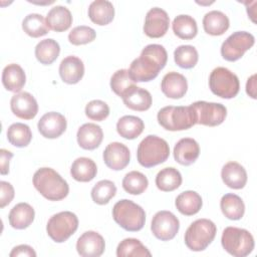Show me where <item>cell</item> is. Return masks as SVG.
Wrapping results in <instances>:
<instances>
[{
    "label": "cell",
    "instance_id": "1",
    "mask_svg": "<svg viewBox=\"0 0 257 257\" xmlns=\"http://www.w3.org/2000/svg\"><path fill=\"white\" fill-rule=\"evenodd\" d=\"M168 54L161 44H149L141 55L131 63L128 73L135 82H147L155 79L165 67Z\"/></svg>",
    "mask_w": 257,
    "mask_h": 257
},
{
    "label": "cell",
    "instance_id": "2",
    "mask_svg": "<svg viewBox=\"0 0 257 257\" xmlns=\"http://www.w3.org/2000/svg\"><path fill=\"white\" fill-rule=\"evenodd\" d=\"M35 189L49 201H60L69 192L67 182L53 169L40 168L33 175Z\"/></svg>",
    "mask_w": 257,
    "mask_h": 257
},
{
    "label": "cell",
    "instance_id": "3",
    "mask_svg": "<svg viewBox=\"0 0 257 257\" xmlns=\"http://www.w3.org/2000/svg\"><path fill=\"white\" fill-rule=\"evenodd\" d=\"M170 156L168 143L155 135L147 136L139 145L137 158L140 165L152 168L167 161Z\"/></svg>",
    "mask_w": 257,
    "mask_h": 257
},
{
    "label": "cell",
    "instance_id": "4",
    "mask_svg": "<svg viewBox=\"0 0 257 257\" xmlns=\"http://www.w3.org/2000/svg\"><path fill=\"white\" fill-rule=\"evenodd\" d=\"M112 217L115 223L130 232L140 231L146 222L145 210L140 205L127 199H122L114 204Z\"/></svg>",
    "mask_w": 257,
    "mask_h": 257
},
{
    "label": "cell",
    "instance_id": "5",
    "mask_svg": "<svg viewBox=\"0 0 257 257\" xmlns=\"http://www.w3.org/2000/svg\"><path fill=\"white\" fill-rule=\"evenodd\" d=\"M158 122L167 131H184L196 124L195 112L189 106H165L157 115Z\"/></svg>",
    "mask_w": 257,
    "mask_h": 257
},
{
    "label": "cell",
    "instance_id": "6",
    "mask_svg": "<svg viewBox=\"0 0 257 257\" xmlns=\"http://www.w3.org/2000/svg\"><path fill=\"white\" fill-rule=\"evenodd\" d=\"M221 244L232 256L245 257L254 249V238L246 229L227 227L222 233Z\"/></svg>",
    "mask_w": 257,
    "mask_h": 257
},
{
    "label": "cell",
    "instance_id": "7",
    "mask_svg": "<svg viewBox=\"0 0 257 257\" xmlns=\"http://www.w3.org/2000/svg\"><path fill=\"white\" fill-rule=\"evenodd\" d=\"M216 225L209 219L194 221L185 233V244L192 251L205 250L216 236Z\"/></svg>",
    "mask_w": 257,
    "mask_h": 257
},
{
    "label": "cell",
    "instance_id": "8",
    "mask_svg": "<svg viewBox=\"0 0 257 257\" xmlns=\"http://www.w3.org/2000/svg\"><path fill=\"white\" fill-rule=\"evenodd\" d=\"M211 91L222 98L235 97L240 89L238 76L226 67H216L212 70L209 77Z\"/></svg>",
    "mask_w": 257,
    "mask_h": 257
},
{
    "label": "cell",
    "instance_id": "9",
    "mask_svg": "<svg viewBox=\"0 0 257 257\" xmlns=\"http://www.w3.org/2000/svg\"><path fill=\"white\" fill-rule=\"evenodd\" d=\"M78 228V218L69 211L59 212L47 222L46 231L48 236L57 243L66 241Z\"/></svg>",
    "mask_w": 257,
    "mask_h": 257
},
{
    "label": "cell",
    "instance_id": "10",
    "mask_svg": "<svg viewBox=\"0 0 257 257\" xmlns=\"http://www.w3.org/2000/svg\"><path fill=\"white\" fill-rule=\"evenodd\" d=\"M255 43L254 36L246 31L232 33L222 43L221 55L227 61H236L249 50Z\"/></svg>",
    "mask_w": 257,
    "mask_h": 257
},
{
    "label": "cell",
    "instance_id": "11",
    "mask_svg": "<svg viewBox=\"0 0 257 257\" xmlns=\"http://www.w3.org/2000/svg\"><path fill=\"white\" fill-rule=\"evenodd\" d=\"M191 106L195 112L196 123L199 124L216 126L221 124L227 115V108L222 103L199 100Z\"/></svg>",
    "mask_w": 257,
    "mask_h": 257
},
{
    "label": "cell",
    "instance_id": "12",
    "mask_svg": "<svg viewBox=\"0 0 257 257\" xmlns=\"http://www.w3.org/2000/svg\"><path fill=\"white\" fill-rule=\"evenodd\" d=\"M180 228L179 219L170 211H159L155 214L151 224L152 233L161 241L172 240Z\"/></svg>",
    "mask_w": 257,
    "mask_h": 257
},
{
    "label": "cell",
    "instance_id": "13",
    "mask_svg": "<svg viewBox=\"0 0 257 257\" xmlns=\"http://www.w3.org/2000/svg\"><path fill=\"white\" fill-rule=\"evenodd\" d=\"M170 25V17L168 13L159 7L150 9L146 15L144 32L151 38H160L164 36Z\"/></svg>",
    "mask_w": 257,
    "mask_h": 257
},
{
    "label": "cell",
    "instance_id": "14",
    "mask_svg": "<svg viewBox=\"0 0 257 257\" xmlns=\"http://www.w3.org/2000/svg\"><path fill=\"white\" fill-rule=\"evenodd\" d=\"M105 249L103 237L94 231L84 232L76 242L77 253L82 257H98Z\"/></svg>",
    "mask_w": 257,
    "mask_h": 257
},
{
    "label": "cell",
    "instance_id": "15",
    "mask_svg": "<svg viewBox=\"0 0 257 257\" xmlns=\"http://www.w3.org/2000/svg\"><path fill=\"white\" fill-rule=\"evenodd\" d=\"M10 107L12 112L22 119H32L38 112V104L35 97L27 91L14 94L10 100Z\"/></svg>",
    "mask_w": 257,
    "mask_h": 257
},
{
    "label": "cell",
    "instance_id": "16",
    "mask_svg": "<svg viewBox=\"0 0 257 257\" xmlns=\"http://www.w3.org/2000/svg\"><path fill=\"white\" fill-rule=\"evenodd\" d=\"M67 121L63 114L50 111L41 116L37 123L39 133L46 139H56L66 130Z\"/></svg>",
    "mask_w": 257,
    "mask_h": 257
},
{
    "label": "cell",
    "instance_id": "17",
    "mask_svg": "<svg viewBox=\"0 0 257 257\" xmlns=\"http://www.w3.org/2000/svg\"><path fill=\"white\" fill-rule=\"evenodd\" d=\"M103 162L104 164L113 171H120L124 169L131 159L128 148L118 142L110 143L106 146L103 151Z\"/></svg>",
    "mask_w": 257,
    "mask_h": 257
},
{
    "label": "cell",
    "instance_id": "18",
    "mask_svg": "<svg viewBox=\"0 0 257 257\" xmlns=\"http://www.w3.org/2000/svg\"><path fill=\"white\" fill-rule=\"evenodd\" d=\"M173 153L177 163L183 166H190L197 161L200 155V147L194 139L184 138L175 145Z\"/></svg>",
    "mask_w": 257,
    "mask_h": 257
},
{
    "label": "cell",
    "instance_id": "19",
    "mask_svg": "<svg viewBox=\"0 0 257 257\" xmlns=\"http://www.w3.org/2000/svg\"><path fill=\"white\" fill-rule=\"evenodd\" d=\"M161 89L167 97L178 99L186 94L188 82L183 74L176 71H171L163 77Z\"/></svg>",
    "mask_w": 257,
    "mask_h": 257
},
{
    "label": "cell",
    "instance_id": "20",
    "mask_svg": "<svg viewBox=\"0 0 257 257\" xmlns=\"http://www.w3.org/2000/svg\"><path fill=\"white\" fill-rule=\"evenodd\" d=\"M121 98L126 107L137 111L148 110L151 107L153 101L151 93L147 89L137 85L130 87L123 93Z\"/></svg>",
    "mask_w": 257,
    "mask_h": 257
},
{
    "label": "cell",
    "instance_id": "21",
    "mask_svg": "<svg viewBox=\"0 0 257 257\" xmlns=\"http://www.w3.org/2000/svg\"><path fill=\"white\" fill-rule=\"evenodd\" d=\"M84 74V64L80 58L69 55L62 59L59 65V75L63 82L68 84L77 83Z\"/></svg>",
    "mask_w": 257,
    "mask_h": 257
},
{
    "label": "cell",
    "instance_id": "22",
    "mask_svg": "<svg viewBox=\"0 0 257 257\" xmlns=\"http://www.w3.org/2000/svg\"><path fill=\"white\" fill-rule=\"evenodd\" d=\"M76 138L80 148L91 151L96 149L101 144L103 132L99 125L92 122H87L78 128Z\"/></svg>",
    "mask_w": 257,
    "mask_h": 257
},
{
    "label": "cell",
    "instance_id": "23",
    "mask_svg": "<svg viewBox=\"0 0 257 257\" xmlns=\"http://www.w3.org/2000/svg\"><path fill=\"white\" fill-rule=\"evenodd\" d=\"M221 177L226 186L235 190L244 188L247 183L246 170L237 162L225 164L221 171Z\"/></svg>",
    "mask_w": 257,
    "mask_h": 257
},
{
    "label": "cell",
    "instance_id": "24",
    "mask_svg": "<svg viewBox=\"0 0 257 257\" xmlns=\"http://www.w3.org/2000/svg\"><path fill=\"white\" fill-rule=\"evenodd\" d=\"M34 217L35 212L32 206H30L28 203H18L11 209L8 219L11 227L22 230L31 225Z\"/></svg>",
    "mask_w": 257,
    "mask_h": 257
},
{
    "label": "cell",
    "instance_id": "25",
    "mask_svg": "<svg viewBox=\"0 0 257 257\" xmlns=\"http://www.w3.org/2000/svg\"><path fill=\"white\" fill-rule=\"evenodd\" d=\"M26 76L23 68L16 63L8 64L2 71V83L8 91L19 92L24 86Z\"/></svg>",
    "mask_w": 257,
    "mask_h": 257
},
{
    "label": "cell",
    "instance_id": "26",
    "mask_svg": "<svg viewBox=\"0 0 257 257\" xmlns=\"http://www.w3.org/2000/svg\"><path fill=\"white\" fill-rule=\"evenodd\" d=\"M46 23L49 29L56 32H62L71 26L72 15L66 7L57 5L48 11L46 15Z\"/></svg>",
    "mask_w": 257,
    "mask_h": 257
},
{
    "label": "cell",
    "instance_id": "27",
    "mask_svg": "<svg viewBox=\"0 0 257 257\" xmlns=\"http://www.w3.org/2000/svg\"><path fill=\"white\" fill-rule=\"evenodd\" d=\"M88 17L97 25H107L114 17V8L111 2L95 0L88 7Z\"/></svg>",
    "mask_w": 257,
    "mask_h": 257
},
{
    "label": "cell",
    "instance_id": "28",
    "mask_svg": "<svg viewBox=\"0 0 257 257\" xmlns=\"http://www.w3.org/2000/svg\"><path fill=\"white\" fill-rule=\"evenodd\" d=\"M230 21L227 15L218 10H212L205 14L203 18L204 30L213 36L224 34L229 28Z\"/></svg>",
    "mask_w": 257,
    "mask_h": 257
},
{
    "label": "cell",
    "instance_id": "29",
    "mask_svg": "<svg viewBox=\"0 0 257 257\" xmlns=\"http://www.w3.org/2000/svg\"><path fill=\"white\" fill-rule=\"evenodd\" d=\"M175 205L181 214L185 216H192L200 211L203 201L197 192L185 191L176 198Z\"/></svg>",
    "mask_w": 257,
    "mask_h": 257
},
{
    "label": "cell",
    "instance_id": "30",
    "mask_svg": "<svg viewBox=\"0 0 257 257\" xmlns=\"http://www.w3.org/2000/svg\"><path fill=\"white\" fill-rule=\"evenodd\" d=\"M70 174L75 181L90 182L97 174V167L91 159L80 157L72 163Z\"/></svg>",
    "mask_w": 257,
    "mask_h": 257
},
{
    "label": "cell",
    "instance_id": "31",
    "mask_svg": "<svg viewBox=\"0 0 257 257\" xmlns=\"http://www.w3.org/2000/svg\"><path fill=\"white\" fill-rule=\"evenodd\" d=\"M145 123L142 118L135 115H123L116 122V131L120 137L126 140L138 138L144 131Z\"/></svg>",
    "mask_w": 257,
    "mask_h": 257
},
{
    "label": "cell",
    "instance_id": "32",
    "mask_svg": "<svg viewBox=\"0 0 257 257\" xmlns=\"http://www.w3.org/2000/svg\"><path fill=\"white\" fill-rule=\"evenodd\" d=\"M222 213L230 220H240L245 212L243 200L236 194H226L220 201Z\"/></svg>",
    "mask_w": 257,
    "mask_h": 257
},
{
    "label": "cell",
    "instance_id": "33",
    "mask_svg": "<svg viewBox=\"0 0 257 257\" xmlns=\"http://www.w3.org/2000/svg\"><path fill=\"white\" fill-rule=\"evenodd\" d=\"M173 31L181 39H193L198 33V26L196 20L186 14H181L175 17L172 23Z\"/></svg>",
    "mask_w": 257,
    "mask_h": 257
},
{
    "label": "cell",
    "instance_id": "34",
    "mask_svg": "<svg viewBox=\"0 0 257 257\" xmlns=\"http://www.w3.org/2000/svg\"><path fill=\"white\" fill-rule=\"evenodd\" d=\"M182 184L181 173L173 167L164 168L156 176V185L163 192H172Z\"/></svg>",
    "mask_w": 257,
    "mask_h": 257
},
{
    "label": "cell",
    "instance_id": "35",
    "mask_svg": "<svg viewBox=\"0 0 257 257\" xmlns=\"http://www.w3.org/2000/svg\"><path fill=\"white\" fill-rule=\"evenodd\" d=\"M60 52V46L57 41L52 38H46L38 42L35 47V56L37 60L44 64L49 65L56 60Z\"/></svg>",
    "mask_w": 257,
    "mask_h": 257
},
{
    "label": "cell",
    "instance_id": "36",
    "mask_svg": "<svg viewBox=\"0 0 257 257\" xmlns=\"http://www.w3.org/2000/svg\"><path fill=\"white\" fill-rule=\"evenodd\" d=\"M22 29L24 32L33 37L37 38L48 33L49 27L46 23V19L41 14L31 13L28 14L22 21Z\"/></svg>",
    "mask_w": 257,
    "mask_h": 257
},
{
    "label": "cell",
    "instance_id": "37",
    "mask_svg": "<svg viewBox=\"0 0 257 257\" xmlns=\"http://www.w3.org/2000/svg\"><path fill=\"white\" fill-rule=\"evenodd\" d=\"M8 142L17 148H24L29 145L32 140L30 127L22 122L12 123L7 130Z\"/></svg>",
    "mask_w": 257,
    "mask_h": 257
},
{
    "label": "cell",
    "instance_id": "38",
    "mask_svg": "<svg viewBox=\"0 0 257 257\" xmlns=\"http://www.w3.org/2000/svg\"><path fill=\"white\" fill-rule=\"evenodd\" d=\"M117 257H150L151 252L143 243L136 238L123 239L116 248Z\"/></svg>",
    "mask_w": 257,
    "mask_h": 257
},
{
    "label": "cell",
    "instance_id": "39",
    "mask_svg": "<svg viewBox=\"0 0 257 257\" xmlns=\"http://www.w3.org/2000/svg\"><path fill=\"white\" fill-rule=\"evenodd\" d=\"M149 185L148 178L139 171L127 173L122 180V188L132 195H140L144 193Z\"/></svg>",
    "mask_w": 257,
    "mask_h": 257
},
{
    "label": "cell",
    "instance_id": "40",
    "mask_svg": "<svg viewBox=\"0 0 257 257\" xmlns=\"http://www.w3.org/2000/svg\"><path fill=\"white\" fill-rule=\"evenodd\" d=\"M116 193V187L109 180H101L97 182L91 189L92 201L98 205L107 204Z\"/></svg>",
    "mask_w": 257,
    "mask_h": 257
},
{
    "label": "cell",
    "instance_id": "41",
    "mask_svg": "<svg viewBox=\"0 0 257 257\" xmlns=\"http://www.w3.org/2000/svg\"><path fill=\"white\" fill-rule=\"evenodd\" d=\"M174 59L178 66L185 69L193 68L199 59L197 49L192 45H180L174 51Z\"/></svg>",
    "mask_w": 257,
    "mask_h": 257
},
{
    "label": "cell",
    "instance_id": "42",
    "mask_svg": "<svg viewBox=\"0 0 257 257\" xmlns=\"http://www.w3.org/2000/svg\"><path fill=\"white\" fill-rule=\"evenodd\" d=\"M133 85H135V81L130 76L127 69L116 70L110 78L111 90L120 97Z\"/></svg>",
    "mask_w": 257,
    "mask_h": 257
},
{
    "label": "cell",
    "instance_id": "43",
    "mask_svg": "<svg viewBox=\"0 0 257 257\" xmlns=\"http://www.w3.org/2000/svg\"><path fill=\"white\" fill-rule=\"evenodd\" d=\"M96 33L93 28L85 25H80L72 28L68 34V40L73 45H82L93 41Z\"/></svg>",
    "mask_w": 257,
    "mask_h": 257
},
{
    "label": "cell",
    "instance_id": "44",
    "mask_svg": "<svg viewBox=\"0 0 257 257\" xmlns=\"http://www.w3.org/2000/svg\"><path fill=\"white\" fill-rule=\"evenodd\" d=\"M85 114L91 120L102 121L109 114L108 105L99 99H94L89 101L85 106Z\"/></svg>",
    "mask_w": 257,
    "mask_h": 257
},
{
    "label": "cell",
    "instance_id": "45",
    "mask_svg": "<svg viewBox=\"0 0 257 257\" xmlns=\"http://www.w3.org/2000/svg\"><path fill=\"white\" fill-rule=\"evenodd\" d=\"M0 188H1V198H0V207L4 208L14 198V188L13 186L5 181L0 182Z\"/></svg>",
    "mask_w": 257,
    "mask_h": 257
},
{
    "label": "cell",
    "instance_id": "46",
    "mask_svg": "<svg viewBox=\"0 0 257 257\" xmlns=\"http://www.w3.org/2000/svg\"><path fill=\"white\" fill-rule=\"evenodd\" d=\"M9 255H10V257H18V256L35 257L36 252L29 245H24L23 244V245H18L16 247H14Z\"/></svg>",
    "mask_w": 257,
    "mask_h": 257
},
{
    "label": "cell",
    "instance_id": "47",
    "mask_svg": "<svg viewBox=\"0 0 257 257\" xmlns=\"http://www.w3.org/2000/svg\"><path fill=\"white\" fill-rule=\"evenodd\" d=\"M13 154L5 149L0 150V163H1V169L0 173L1 175H6L9 173V162L12 159Z\"/></svg>",
    "mask_w": 257,
    "mask_h": 257
},
{
    "label": "cell",
    "instance_id": "48",
    "mask_svg": "<svg viewBox=\"0 0 257 257\" xmlns=\"http://www.w3.org/2000/svg\"><path fill=\"white\" fill-rule=\"evenodd\" d=\"M246 92L252 98H256V74L250 76L246 83Z\"/></svg>",
    "mask_w": 257,
    "mask_h": 257
}]
</instances>
